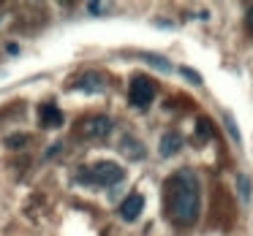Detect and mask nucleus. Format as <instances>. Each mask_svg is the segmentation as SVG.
Segmentation results:
<instances>
[{
  "label": "nucleus",
  "instance_id": "8",
  "mask_svg": "<svg viewBox=\"0 0 253 236\" xmlns=\"http://www.w3.org/2000/svg\"><path fill=\"white\" fill-rule=\"evenodd\" d=\"M77 87L79 90H87V93H93V90H95V93H101V90H104V82H101V76H95V73H87Z\"/></svg>",
  "mask_w": 253,
  "mask_h": 236
},
{
  "label": "nucleus",
  "instance_id": "10",
  "mask_svg": "<svg viewBox=\"0 0 253 236\" xmlns=\"http://www.w3.org/2000/svg\"><path fill=\"white\" fill-rule=\"evenodd\" d=\"M237 185H240V196H242V201H248V198H251V179H248L245 174H240V176H237Z\"/></svg>",
  "mask_w": 253,
  "mask_h": 236
},
{
  "label": "nucleus",
  "instance_id": "9",
  "mask_svg": "<svg viewBox=\"0 0 253 236\" xmlns=\"http://www.w3.org/2000/svg\"><path fill=\"white\" fill-rule=\"evenodd\" d=\"M22 144H30V136H25V133H14V136L6 138V147H11V149H19Z\"/></svg>",
  "mask_w": 253,
  "mask_h": 236
},
{
  "label": "nucleus",
  "instance_id": "12",
  "mask_svg": "<svg viewBox=\"0 0 253 236\" xmlns=\"http://www.w3.org/2000/svg\"><path fill=\"white\" fill-rule=\"evenodd\" d=\"M144 60H147V63H153V66H155V68H161V71H171V66H169V63H166V60H164V57L147 55V57H144Z\"/></svg>",
  "mask_w": 253,
  "mask_h": 236
},
{
  "label": "nucleus",
  "instance_id": "14",
  "mask_svg": "<svg viewBox=\"0 0 253 236\" xmlns=\"http://www.w3.org/2000/svg\"><path fill=\"white\" fill-rule=\"evenodd\" d=\"M87 11H90V14H101V11H104V6H101V3H90Z\"/></svg>",
  "mask_w": 253,
  "mask_h": 236
},
{
  "label": "nucleus",
  "instance_id": "4",
  "mask_svg": "<svg viewBox=\"0 0 253 236\" xmlns=\"http://www.w3.org/2000/svg\"><path fill=\"white\" fill-rule=\"evenodd\" d=\"M112 133V120L109 117H87V120L79 122L77 128V136L79 138H106Z\"/></svg>",
  "mask_w": 253,
  "mask_h": 236
},
{
  "label": "nucleus",
  "instance_id": "1",
  "mask_svg": "<svg viewBox=\"0 0 253 236\" xmlns=\"http://www.w3.org/2000/svg\"><path fill=\"white\" fill-rule=\"evenodd\" d=\"M166 209L177 225H193L199 217V182L191 171H177L166 182Z\"/></svg>",
  "mask_w": 253,
  "mask_h": 236
},
{
  "label": "nucleus",
  "instance_id": "15",
  "mask_svg": "<svg viewBox=\"0 0 253 236\" xmlns=\"http://www.w3.org/2000/svg\"><path fill=\"white\" fill-rule=\"evenodd\" d=\"M248 30H251V33H253V8H251V11H248Z\"/></svg>",
  "mask_w": 253,
  "mask_h": 236
},
{
  "label": "nucleus",
  "instance_id": "6",
  "mask_svg": "<svg viewBox=\"0 0 253 236\" xmlns=\"http://www.w3.org/2000/svg\"><path fill=\"white\" fill-rule=\"evenodd\" d=\"M39 120L44 128H60L63 125V111L57 109L55 103H44L39 109Z\"/></svg>",
  "mask_w": 253,
  "mask_h": 236
},
{
  "label": "nucleus",
  "instance_id": "2",
  "mask_svg": "<svg viewBox=\"0 0 253 236\" xmlns=\"http://www.w3.org/2000/svg\"><path fill=\"white\" fill-rule=\"evenodd\" d=\"M126 176V171L120 169L117 163H109V160H101L95 166H84L82 171L77 174L79 182L84 185H101V187H109V185H117V182Z\"/></svg>",
  "mask_w": 253,
  "mask_h": 236
},
{
  "label": "nucleus",
  "instance_id": "11",
  "mask_svg": "<svg viewBox=\"0 0 253 236\" xmlns=\"http://www.w3.org/2000/svg\"><path fill=\"white\" fill-rule=\"evenodd\" d=\"M223 120H226V128H229V136L234 138L237 144H240V131H237V125H234V117H231V114H226Z\"/></svg>",
  "mask_w": 253,
  "mask_h": 236
},
{
  "label": "nucleus",
  "instance_id": "3",
  "mask_svg": "<svg viewBox=\"0 0 253 236\" xmlns=\"http://www.w3.org/2000/svg\"><path fill=\"white\" fill-rule=\"evenodd\" d=\"M128 98H131V103L136 106V109H147V106L153 103V98H155V84H153V79L136 76V79L131 82V87H128Z\"/></svg>",
  "mask_w": 253,
  "mask_h": 236
},
{
  "label": "nucleus",
  "instance_id": "5",
  "mask_svg": "<svg viewBox=\"0 0 253 236\" xmlns=\"http://www.w3.org/2000/svg\"><path fill=\"white\" fill-rule=\"evenodd\" d=\"M142 209H144V198L139 196V193H133V196H128L126 201L120 203V217L128 220V223H133V220L142 214Z\"/></svg>",
  "mask_w": 253,
  "mask_h": 236
},
{
  "label": "nucleus",
  "instance_id": "7",
  "mask_svg": "<svg viewBox=\"0 0 253 236\" xmlns=\"http://www.w3.org/2000/svg\"><path fill=\"white\" fill-rule=\"evenodd\" d=\"M180 147H182L180 133H164V138H161V158H171V155H177Z\"/></svg>",
  "mask_w": 253,
  "mask_h": 236
},
{
  "label": "nucleus",
  "instance_id": "13",
  "mask_svg": "<svg viewBox=\"0 0 253 236\" xmlns=\"http://www.w3.org/2000/svg\"><path fill=\"white\" fill-rule=\"evenodd\" d=\"M180 71H182V76H185V79H191L193 84H202V76H199L196 71H191V68H180Z\"/></svg>",
  "mask_w": 253,
  "mask_h": 236
}]
</instances>
